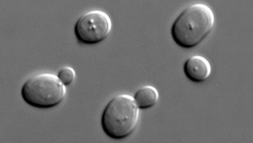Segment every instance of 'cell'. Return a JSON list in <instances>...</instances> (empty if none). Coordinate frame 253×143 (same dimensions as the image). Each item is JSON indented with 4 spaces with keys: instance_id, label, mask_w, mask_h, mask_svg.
I'll return each mask as SVG.
<instances>
[{
    "instance_id": "cell-5",
    "label": "cell",
    "mask_w": 253,
    "mask_h": 143,
    "mask_svg": "<svg viewBox=\"0 0 253 143\" xmlns=\"http://www.w3.org/2000/svg\"><path fill=\"white\" fill-rule=\"evenodd\" d=\"M185 75L193 83H203L211 76L212 66L209 60L201 55H193L185 62Z\"/></svg>"
},
{
    "instance_id": "cell-2",
    "label": "cell",
    "mask_w": 253,
    "mask_h": 143,
    "mask_svg": "<svg viewBox=\"0 0 253 143\" xmlns=\"http://www.w3.org/2000/svg\"><path fill=\"white\" fill-rule=\"evenodd\" d=\"M140 112L133 97L122 94L107 104L101 116L103 131L113 140H124L136 130Z\"/></svg>"
},
{
    "instance_id": "cell-6",
    "label": "cell",
    "mask_w": 253,
    "mask_h": 143,
    "mask_svg": "<svg viewBox=\"0 0 253 143\" xmlns=\"http://www.w3.org/2000/svg\"><path fill=\"white\" fill-rule=\"evenodd\" d=\"M133 97L139 109H151L158 102L159 93L155 87L145 86L139 89Z\"/></svg>"
},
{
    "instance_id": "cell-7",
    "label": "cell",
    "mask_w": 253,
    "mask_h": 143,
    "mask_svg": "<svg viewBox=\"0 0 253 143\" xmlns=\"http://www.w3.org/2000/svg\"><path fill=\"white\" fill-rule=\"evenodd\" d=\"M57 76L65 87H68V86H70L76 80V71L71 66H64L60 70L58 71Z\"/></svg>"
},
{
    "instance_id": "cell-4",
    "label": "cell",
    "mask_w": 253,
    "mask_h": 143,
    "mask_svg": "<svg viewBox=\"0 0 253 143\" xmlns=\"http://www.w3.org/2000/svg\"><path fill=\"white\" fill-rule=\"evenodd\" d=\"M111 29L112 22L108 14L102 10H91L79 17L74 31L79 43L94 45L104 41Z\"/></svg>"
},
{
    "instance_id": "cell-1",
    "label": "cell",
    "mask_w": 253,
    "mask_h": 143,
    "mask_svg": "<svg viewBox=\"0 0 253 143\" xmlns=\"http://www.w3.org/2000/svg\"><path fill=\"white\" fill-rule=\"evenodd\" d=\"M214 23L213 11L208 5L193 4L176 18L171 27V36L182 48H194L209 36Z\"/></svg>"
},
{
    "instance_id": "cell-3",
    "label": "cell",
    "mask_w": 253,
    "mask_h": 143,
    "mask_svg": "<svg viewBox=\"0 0 253 143\" xmlns=\"http://www.w3.org/2000/svg\"><path fill=\"white\" fill-rule=\"evenodd\" d=\"M66 93V87L58 76L50 73L32 76L25 82L21 90L25 102L37 109L57 106L65 99Z\"/></svg>"
}]
</instances>
